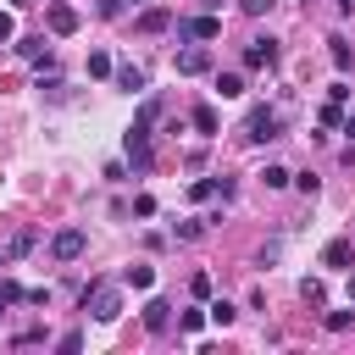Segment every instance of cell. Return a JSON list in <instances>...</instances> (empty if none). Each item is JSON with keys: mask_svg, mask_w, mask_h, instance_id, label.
<instances>
[{"mask_svg": "<svg viewBox=\"0 0 355 355\" xmlns=\"http://www.w3.org/2000/svg\"><path fill=\"white\" fill-rule=\"evenodd\" d=\"M178 327H183V333H200V327H205V311H183Z\"/></svg>", "mask_w": 355, "mask_h": 355, "instance_id": "484cf974", "label": "cell"}, {"mask_svg": "<svg viewBox=\"0 0 355 355\" xmlns=\"http://www.w3.org/2000/svg\"><path fill=\"white\" fill-rule=\"evenodd\" d=\"M349 322H355V316H349V311H327V327H333V333H344V327H349Z\"/></svg>", "mask_w": 355, "mask_h": 355, "instance_id": "f1b7e54d", "label": "cell"}, {"mask_svg": "<svg viewBox=\"0 0 355 355\" xmlns=\"http://www.w3.org/2000/svg\"><path fill=\"white\" fill-rule=\"evenodd\" d=\"M216 94L222 100H239L244 94V72H216Z\"/></svg>", "mask_w": 355, "mask_h": 355, "instance_id": "9a60e30c", "label": "cell"}, {"mask_svg": "<svg viewBox=\"0 0 355 355\" xmlns=\"http://www.w3.org/2000/svg\"><path fill=\"white\" fill-rule=\"evenodd\" d=\"M44 22H50V33H55V39L78 33V11H72V6H50V17H44Z\"/></svg>", "mask_w": 355, "mask_h": 355, "instance_id": "ba28073f", "label": "cell"}, {"mask_svg": "<svg viewBox=\"0 0 355 355\" xmlns=\"http://www.w3.org/2000/svg\"><path fill=\"white\" fill-rule=\"evenodd\" d=\"M200 72H211V50L205 44H183L178 50V78H200Z\"/></svg>", "mask_w": 355, "mask_h": 355, "instance_id": "277c9868", "label": "cell"}, {"mask_svg": "<svg viewBox=\"0 0 355 355\" xmlns=\"http://www.w3.org/2000/svg\"><path fill=\"white\" fill-rule=\"evenodd\" d=\"M205 316H211V322H216V327H233V316H239V311H233V305H227V300H216V305H211V311H205Z\"/></svg>", "mask_w": 355, "mask_h": 355, "instance_id": "603a6c76", "label": "cell"}, {"mask_svg": "<svg viewBox=\"0 0 355 355\" xmlns=\"http://www.w3.org/2000/svg\"><path fill=\"white\" fill-rule=\"evenodd\" d=\"M300 300H311V305H322V300H327V288H322V277H305V283H300Z\"/></svg>", "mask_w": 355, "mask_h": 355, "instance_id": "7402d4cb", "label": "cell"}, {"mask_svg": "<svg viewBox=\"0 0 355 355\" xmlns=\"http://www.w3.org/2000/svg\"><path fill=\"white\" fill-rule=\"evenodd\" d=\"M122 150H128L133 172L144 178V172H150V161H155V155H150V128H144V122H133V128H128V139H122Z\"/></svg>", "mask_w": 355, "mask_h": 355, "instance_id": "3957f363", "label": "cell"}, {"mask_svg": "<svg viewBox=\"0 0 355 355\" xmlns=\"http://www.w3.org/2000/svg\"><path fill=\"white\" fill-rule=\"evenodd\" d=\"M6 261H11V250H0V266H6Z\"/></svg>", "mask_w": 355, "mask_h": 355, "instance_id": "e575fe53", "label": "cell"}, {"mask_svg": "<svg viewBox=\"0 0 355 355\" xmlns=\"http://www.w3.org/2000/svg\"><path fill=\"white\" fill-rule=\"evenodd\" d=\"M17 39V22H11V11H0V44H11Z\"/></svg>", "mask_w": 355, "mask_h": 355, "instance_id": "4dcf8cb0", "label": "cell"}, {"mask_svg": "<svg viewBox=\"0 0 355 355\" xmlns=\"http://www.w3.org/2000/svg\"><path fill=\"white\" fill-rule=\"evenodd\" d=\"M133 28H139V33H166V28H172V11H166V6H150V11H139Z\"/></svg>", "mask_w": 355, "mask_h": 355, "instance_id": "9c48e42d", "label": "cell"}, {"mask_svg": "<svg viewBox=\"0 0 355 355\" xmlns=\"http://www.w3.org/2000/svg\"><path fill=\"white\" fill-rule=\"evenodd\" d=\"M144 327H150V333H166V327H172V305H166V300H144Z\"/></svg>", "mask_w": 355, "mask_h": 355, "instance_id": "7c38bea8", "label": "cell"}, {"mask_svg": "<svg viewBox=\"0 0 355 355\" xmlns=\"http://www.w3.org/2000/svg\"><path fill=\"white\" fill-rule=\"evenodd\" d=\"M327 55H333V67H338V72H349V61H355L349 39H327Z\"/></svg>", "mask_w": 355, "mask_h": 355, "instance_id": "e0dca14e", "label": "cell"}, {"mask_svg": "<svg viewBox=\"0 0 355 355\" xmlns=\"http://www.w3.org/2000/svg\"><path fill=\"white\" fill-rule=\"evenodd\" d=\"M344 133H349V139H355V116H344Z\"/></svg>", "mask_w": 355, "mask_h": 355, "instance_id": "836d02e7", "label": "cell"}, {"mask_svg": "<svg viewBox=\"0 0 355 355\" xmlns=\"http://www.w3.org/2000/svg\"><path fill=\"white\" fill-rule=\"evenodd\" d=\"M200 233H205V222H200V216H189V222H178V239H200Z\"/></svg>", "mask_w": 355, "mask_h": 355, "instance_id": "4316f807", "label": "cell"}, {"mask_svg": "<svg viewBox=\"0 0 355 355\" xmlns=\"http://www.w3.org/2000/svg\"><path fill=\"white\" fill-rule=\"evenodd\" d=\"M116 67H111V55L105 50H89V78H111Z\"/></svg>", "mask_w": 355, "mask_h": 355, "instance_id": "d6986e66", "label": "cell"}, {"mask_svg": "<svg viewBox=\"0 0 355 355\" xmlns=\"http://www.w3.org/2000/svg\"><path fill=\"white\" fill-rule=\"evenodd\" d=\"M122 283H128V288H139V294H144V288H155V266H150V261H133V266H128V272H122Z\"/></svg>", "mask_w": 355, "mask_h": 355, "instance_id": "4fadbf2b", "label": "cell"}, {"mask_svg": "<svg viewBox=\"0 0 355 355\" xmlns=\"http://www.w3.org/2000/svg\"><path fill=\"white\" fill-rule=\"evenodd\" d=\"M94 11L100 17H122V0H94Z\"/></svg>", "mask_w": 355, "mask_h": 355, "instance_id": "1f68e13d", "label": "cell"}, {"mask_svg": "<svg viewBox=\"0 0 355 355\" xmlns=\"http://www.w3.org/2000/svg\"><path fill=\"white\" fill-rule=\"evenodd\" d=\"M216 194H222V178H194V183H189V200H200V205L216 200Z\"/></svg>", "mask_w": 355, "mask_h": 355, "instance_id": "2e32d148", "label": "cell"}, {"mask_svg": "<svg viewBox=\"0 0 355 355\" xmlns=\"http://www.w3.org/2000/svg\"><path fill=\"white\" fill-rule=\"evenodd\" d=\"M83 244H89V233H83V227H61V233L50 239L55 261H78V255H83Z\"/></svg>", "mask_w": 355, "mask_h": 355, "instance_id": "5b68a950", "label": "cell"}, {"mask_svg": "<svg viewBox=\"0 0 355 355\" xmlns=\"http://www.w3.org/2000/svg\"><path fill=\"white\" fill-rule=\"evenodd\" d=\"M116 89L122 94H144V72L139 67H116Z\"/></svg>", "mask_w": 355, "mask_h": 355, "instance_id": "5bb4252c", "label": "cell"}, {"mask_svg": "<svg viewBox=\"0 0 355 355\" xmlns=\"http://www.w3.org/2000/svg\"><path fill=\"white\" fill-rule=\"evenodd\" d=\"M216 33H222L216 17H189V22H178V39H194V44H205V39H216Z\"/></svg>", "mask_w": 355, "mask_h": 355, "instance_id": "8992f818", "label": "cell"}, {"mask_svg": "<svg viewBox=\"0 0 355 355\" xmlns=\"http://www.w3.org/2000/svg\"><path fill=\"white\" fill-rule=\"evenodd\" d=\"M333 6H338V11H344V17H349V11H355V0H333Z\"/></svg>", "mask_w": 355, "mask_h": 355, "instance_id": "d6a6232c", "label": "cell"}, {"mask_svg": "<svg viewBox=\"0 0 355 355\" xmlns=\"http://www.w3.org/2000/svg\"><path fill=\"white\" fill-rule=\"evenodd\" d=\"M261 183H266V189H283V183H294V172H288V166H277V161H272V166H266V172H261Z\"/></svg>", "mask_w": 355, "mask_h": 355, "instance_id": "44dd1931", "label": "cell"}, {"mask_svg": "<svg viewBox=\"0 0 355 355\" xmlns=\"http://www.w3.org/2000/svg\"><path fill=\"white\" fill-rule=\"evenodd\" d=\"M83 311H94V322H116L122 316V288L116 283H89L83 288Z\"/></svg>", "mask_w": 355, "mask_h": 355, "instance_id": "6da1fadb", "label": "cell"}, {"mask_svg": "<svg viewBox=\"0 0 355 355\" xmlns=\"http://www.w3.org/2000/svg\"><path fill=\"white\" fill-rule=\"evenodd\" d=\"M128 6H144V0H128Z\"/></svg>", "mask_w": 355, "mask_h": 355, "instance_id": "f35d334b", "label": "cell"}, {"mask_svg": "<svg viewBox=\"0 0 355 355\" xmlns=\"http://www.w3.org/2000/svg\"><path fill=\"white\" fill-rule=\"evenodd\" d=\"M0 311H6V294H0Z\"/></svg>", "mask_w": 355, "mask_h": 355, "instance_id": "74e56055", "label": "cell"}, {"mask_svg": "<svg viewBox=\"0 0 355 355\" xmlns=\"http://www.w3.org/2000/svg\"><path fill=\"white\" fill-rule=\"evenodd\" d=\"M349 261H355V244L349 239H327L322 244V266H349Z\"/></svg>", "mask_w": 355, "mask_h": 355, "instance_id": "8fae6325", "label": "cell"}, {"mask_svg": "<svg viewBox=\"0 0 355 355\" xmlns=\"http://www.w3.org/2000/svg\"><path fill=\"white\" fill-rule=\"evenodd\" d=\"M189 294H194V300H211V277L194 272V277H189Z\"/></svg>", "mask_w": 355, "mask_h": 355, "instance_id": "d4e9b609", "label": "cell"}, {"mask_svg": "<svg viewBox=\"0 0 355 355\" xmlns=\"http://www.w3.org/2000/svg\"><path fill=\"white\" fill-rule=\"evenodd\" d=\"M189 122H194L205 139H216V105H194V116H189Z\"/></svg>", "mask_w": 355, "mask_h": 355, "instance_id": "ac0fdd59", "label": "cell"}, {"mask_svg": "<svg viewBox=\"0 0 355 355\" xmlns=\"http://www.w3.org/2000/svg\"><path fill=\"white\" fill-rule=\"evenodd\" d=\"M244 67H255V72L261 67H277V39H250L244 44Z\"/></svg>", "mask_w": 355, "mask_h": 355, "instance_id": "52a82bcc", "label": "cell"}, {"mask_svg": "<svg viewBox=\"0 0 355 355\" xmlns=\"http://www.w3.org/2000/svg\"><path fill=\"white\" fill-rule=\"evenodd\" d=\"M277 133H283V116H277L272 105H255V111L244 116V139H250V144H266V139H277Z\"/></svg>", "mask_w": 355, "mask_h": 355, "instance_id": "7a4b0ae2", "label": "cell"}, {"mask_svg": "<svg viewBox=\"0 0 355 355\" xmlns=\"http://www.w3.org/2000/svg\"><path fill=\"white\" fill-rule=\"evenodd\" d=\"M239 6H244V11H250V17H266V11H272V6H277V0H239Z\"/></svg>", "mask_w": 355, "mask_h": 355, "instance_id": "f546056e", "label": "cell"}, {"mask_svg": "<svg viewBox=\"0 0 355 355\" xmlns=\"http://www.w3.org/2000/svg\"><path fill=\"white\" fill-rule=\"evenodd\" d=\"M11 6H33V0H11Z\"/></svg>", "mask_w": 355, "mask_h": 355, "instance_id": "8d00e7d4", "label": "cell"}, {"mask_svg": "<svg viewBox=\"0 0 355 355\" xmlns=\"http://www.w3.org/2000/svg\"><path fill=\"white\" fill-rule=\"evenodd\" d=\"M316 122H322V128H344V105H338V100H327V105L316 111Z\"/></svg>", "mask_w": 355, "mask_h": 355, "instance_id": "ffe728a7", "label": "cell"}, {"mask_svg": "<svg viewBox=\"0 0 355 355\" xmlns=\"http://www.w3.org/2000/svg\"><path fill=\"white\" fill-rule=\"evenodd\" d=\"M17 55H22V61H39V67H50V44H44V33H28V39H17Z\"/></svg>", "mask_w": 355, "mask_h": 355, "instance_id": "30bf717a", "label": "cell"}, {"mask_svg": "<svg viewBox=\"0 0 355 355\" xmlns=\"http://www.w3.org/2000/svg\"><path fill=\"white\" fill-rule=\"evenodd\" d=\"M349 305H355V277H349Z\"/></svg>", "mask_w": 355, "mask_h": 355, "instance_id": "d590c367", "label": "cell"}, {"mask_svg": "<svg viewBox=\"0 0 355 355\" xmlns=\"http://www.w3.org/2000/svg\"><path fill=\"white\" fill-rule=\"evenodd\" d=\"M155 116H161V100H155V94H150V100H144V105H139V116H133V122H144V128H155Z\"/></svg>", "mask_w": 355, "mask_h": 355, "instance_id": "cb8c5ba5", "label": "cell"}, {"mask_svg": "<svg viewBox=\"0 0 355 355\" xmlns=\"http://www.w3.org/2000/svg\"><path fill=\"white\" fill-rule=\"evenodd\" d=\"M0 294H6V305H17V300H28V288H22V283H11V277L0 283Z\"/></svg>", "mask_w": 355, "mask_h": 355, "instance_id": "83f0119b", "label": "cell"}]
</instances>
